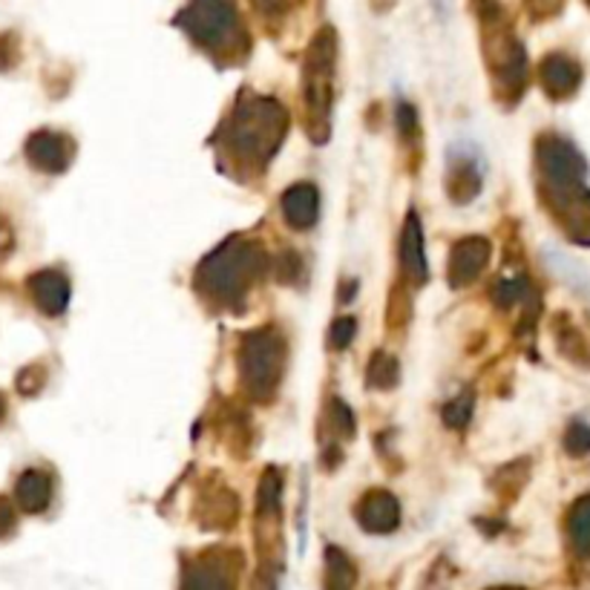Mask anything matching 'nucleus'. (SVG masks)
Wrapping results in <instances>:
<instances>
[{"instance_id": "obj_1", "label": "nucleus", "mask_w": 590, "mask_h": 590, "mask_svg": "<svg viewBox=\"0 0 590 590\" xmlns=\"http://www.w3.org/2000/svg\"><path fill=\"white\" fill-rule=\"evenodd\" d=\"M288 115L277 101L251 96L248 101L237 104L230 115L225 141H228L234 159H239L248 167H263L274 153L279 141L286 136Z\"/></svg>"}, {"instance_id": "obj_2", "label": "nucleus", "mask_w": 590, "mask_h": 590, "mask_svg": "<svg viewBox=\"0 0 590 590\" xmlns=\"http://www.w3.org/2000/svg\"><path fill=\"white\" fill-rule=\"evenodd\" d=\"M265 268V251L256 242L234 237L222 242L205 263L199 265V291L222 305H237L248 294V286Z\"/></svg>"}, {"instance_id": "obj_3", "label": "nucleus", "mask_w": 590, "mask_h": 590, "mask_svg": "<svg viewBox=\"0 0 590 590\" xmlns=\"http://www.w3.org/2000/svg\"><path fill=\"white\" fill-rule=\"evenodd\" d=\"M176 26L216 58H237L246 50L237 0H190L176 17Z\"/></svg>"}, {"instance_id": "obj_4", "label": "nucleus", "mask_w": 590, "mask_h": 590, "mask_svg": "<svg viewBox=\"0 0 590 590\" xmlns=\"http://www.w3.org/2000/svg\"><path fill=\"white\" fill-rule=\"evenodd\" d=\"M286 366V340L274 328H260L242 340L239 352V375L242 384L256 401H265L274 394Z\"/></svg>"}, {"instance_id": "obj_5", "label": "nucleus", "mask_w": 590, "mask_h": 590, "mask_svg": "<svg viewBox=\"0 0 590 590\" xmlns=\"http://www.w3.org/2000/svg\"><path fill=\"white\" fill-rule=\"evenodd\" d=\"M331 73H335V35L323 33L312 43L305 64V99L314 115V127L326 130L331 110Z\"/></svg>"}, {"instance_id": "obj_6", "label": "nucleus", "mask_w": 590, "mask_h": 590, "mask_svg": "<svg viewBox=\"0 0 590 590\" xmlns=\"http://www.w3.org/2000/svg\"><path fill=\"white\" fill-rule=\"evenodd\" d=\"M26 162L33 164L35 171L47 173V176H61V173L73 164L75 159V141L66 133L50 130H35L24 145Z\"/></svg>"}, {"instance_id": "obj_7", "label": "nucleus", "mask_w": 590, "mask_h": 590, "mask_svg": "<svg viewBox=\"0 0 590 590\" xmlns=\"http://www.w3.org/2000/svg\"><path fill=\"white\" fill-rule=\"evenodd\" d=\"M26 291H29V300L38 305V312L47 314V317H61L70 305L73 286H70L64 271L41 268L26 277Z\"/></svg>"}, {"instance_id": "obj_8", "label": "nucleus", "mask_w": 590, "mask_h": 590, "mask_svg": "<svg viewBox=\"0 0 590 590\" xmlns=\"http://www.w3.org/2000/svg\"><path fill=\"white\" fill-rule=\"evenodd\" d=\"M490 260V242L481 237H469L452 248L450 256V286L461 288L476 283L478 274Z\"/></svg>"}, {"instance_id": "obj_9", "label": "nucleus", "mask_w": 590, "mask_h": 590, "mask_svg": "<svg viewBox=\"0 0 590 590\" xmlns=\"http://www.w3.org/2000/svg\"><path fill=\"white\" fill-rule=\"evenodd\" d=\"M357 522L369 533H392L401 522V504L392 492L375 490L357 504Z\"/></svg>"}, {"instance_id": "obj_10", "label": "nucleus", "mask_w": 590, "mask_h": 590, "mask_svg": "<svg viewBox=\"0 0 590 590\" xmlns=\"http://www.w3.org/2000/svg\"><path fill=\"white\" fill-rule=\"evenodd\" d=\"M15 504L29 516H38L52 504V476L47 469H24L15 481Z\"/></svg>"}, {"instance_id": "obj_11", "label": "nucleus", "mask_w": 590, "mask_h": 590, "mask_svg": "<svg viewBox=\"0 0 590 590\" xmlns=\"http://www.w3.org/2000/svg\"><path fill=\"white\" fill-rule=\"evenodd\" d=\"M401 265H403V274H406L412 283H427L429 263H427V248H424V228H420L418 214H410L406 228H403Z\"/></svg>"}, {"instance_id": "obj_12", "label": "nucleus", "mask_w": 590, "mask_h": 590, "mask_svg": "<svg viewBox=\"0 0 590 590\" xmlns=\"http://www.w3.org/2000/svg\"><path fill=\"white\" fill-rule=\"evenodd\" d=\"M283 214L286 219L300 230H309L317 222V214H321V193L314 185L309 181H300L294 188L286 190L283 197Z\"/></svg>"}, {"instance_id": "obj_13", "label": "nucleus", "mask_w": 590, "mask_h": 590, "mask_svg": "<svg viewBox=\"0 0 590 590\" xmlns=\"http://www.w3.org/2000/svg\"><path fill=\"white\" fill-rule=\"evenodd\" d=\"M450 197L455 202H473L478 197V190L484 185L481 164L476 156H467V153H452L450 156Z\"/></svg>"}, {"instance_id": "obj_14", "label": "nucleus", "mask_w": 590, "mask_h": 590, "mask_svg": "<svg viewBox=\"0 0 590 590\" xmlns=\"http://www.w3.org/2000/svg\"><path fill=\"white\" fill-rule=\"evenodd\" d=\"M541 75L553 96H565L576 87V66L567 58H548L541 66Z\"/></svg>"}, {"instance_id": "obj_15", "label": "nucleus", "mask_w": 590, "mask_h": 590, "mask_svg": "<svg viewBox=\"0 0 590 590\" xmlns=\"http://www.w3.org/2000/svg\"><path fill=\"white\" fill-rule=\"evenodd\" d=\"M326 585L328 588H352L354 585L352 562L335 548L326 550Z\"/></svg>"}, {"instance_id": "obj_16", "label": "nucleus", "mask_w": 590, "mask_h": 590, "mask_svg": "<svg viewBox=\"0 0 590 590\" xmlns=\"http://www.w3.org/2000/svg\"><path fill=\"white\" fill-rule=\"evenodd\" d=\"M398 361L394 357H389V354L377 352L375 357H372L369 369H366V377H369V384L375 386V389H389V386L398 384Z\"/></svg>"}, {"instance_id": "obj_17", "label": "nucleus", "mask_w": 590, "mask_h": 590, "mask_svg": "<svg viewBox=\"0 0 590 590\" xmlns=\"http://www.w3.org/2000/svg\"><path fill=\"white\" fill-rule=\"evenodd\" d=\"M570 536H574L576 548L590 553V499L576 504L574 516H570Z\"/></svg>"}, {"instance_id": "obj_18", "label": "nucleus", "mask_w": 590, "mask_h": 590, "mask_svg": "<svg viewBox=\"0 0 590 590\" xmlns=\"http://www.w3.org/2000/svg\"><path fill=\"white\" fill-rule=\"evenodd\" d=\"M469 418H473V394H461V398H455V401L443 406V424H447V427H467Z\"/></svg>"}, {"instance_id": "obj_19", "label": "nucleus", "mask_w": 590, "mask_h": 590, "mask_svg": "<svg viewBox=\"0 0 590 590\" xmlns=\"http://www.w3.org/2000/svg\"><path fill=\"white\" fill-rule=\"evenodd\" d=\"M43 384H47V369H43L41 363L26 366V369L17 372V377H15L17 392L24 394V398H35V394L43 389Z\"/></svg>"}, {"instance_id": "obj_20", "label": "nucleus", "mask_w": 590, "mask_h": 590, "mask_svg": "<svg viewBox=\"0 0 590 590\" xmlns=\"http://www.w3.org/2000/svg\"><path fill=\"white\" fill-rule=\"evenodd\" d=\"M21 61V43H17L15 33H0V73L15 70Z\"/></svg>"}, {"instance_id": "obj_21", "label": "nucleus", "mask_w": 590, "mask_h": 590, "mask_svg": "<svg viewBox=\"0 0 590 590\" xmlns=\"http://www.w3.org/2000/svg\"><path fill=\"white\" fill-rule=\"evenodd\" d=\"M354 331H357V321H354V317H340V321L331 326V335H328L331 340H328V343H331V349H346V346L354 340Z\"/></svg>"}, {"instance_id": "obj_22", "label": "nucleus", "mask_w": 590, "mask_h": 590, "mask_svg": "<svg viewBox=\"0 0 590 590\" xmlns=\"http://www.w3.org/2000/svg\"><path fill=\"white\" fill-rule=\"evenodd\" d=\"M15 530H17L15 507H12V501H9L7 495H0V541L9 539Z\"/></svg>"}, {"instance_id": "obj_23", "label": "nucleus", "mask_w": 590, "mask_h": 590, "mask_svg": "<svg viewBox=\"0 0 590 590\" xmlns=\"http://www.w3.org/2000/svg\"><path fill=\"white\" fill-rule=\"evenodd\" d=\"M567 450L576 452V455H585V452L590 450V429L588 427H570V432H567Z\"/></svg>"}, {"instance_id": "obj_24", "label": "nucleus", "mask_w": 590, "mask_h": 590, "mask_svg": "<svg viewBox=\"0 0 590 590\" xmlns=\"http://www.w3.org/2000/svg\"><path fill=\"white\" fill-rule=\"evenodd\" d=\"M12 248H15V234H12V225H9V222L0 216V256L12 254Z\"/></svg>"}, {"instance_id": "obj_25", "label": "nucleus", "mask_w": 590, "mask_h": 590, "mask_svg": "<svg viewBox=\"0 0 590 590\" xmlns=\"http://www.w3.org/2000/svg\"><path fill=\"white\" fill-rule=\"evenodd\" d=\"M398 127H401L403 136H410L415 130V110L410 104H398Z\"/></svg>"}, {"instance_id": "obj_26", "label": "nucleus", "mask_w": 590, "mask_h": 590, "mask_svg": "<svg viewBox=\"0 0 590 590\" xmlns=\"http://www.w3.org/2000/svg\"><path fill=\"white\" fill-rule=\"evenodd\" d=\"M294 0H254V7L263 12V15H279L283 9H288Z\"/></svg>"}, {"instance_id": "obj_27", "label": "nucleus", "mask_w": 590, "mask_h": 590, "mask_svg": "<svg viewBox=\"0 0 590 590\" xmlns=\"http://www.w3.org/2000/svg\"><path fill=\"white\" fill-rule=\"evenodd\" d=\"M3 420H7V398L0 394V424H3Z\"/></svg>"}]
</instances>
